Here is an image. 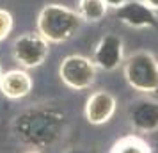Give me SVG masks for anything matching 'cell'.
<instances>
[{
	"mask_svg": "<svg viewBox=\"0 0 158 153\" xmlns=\"http://www.w3.org/2000/svg\"><path fill=\"white\" fill-rule=\"evenodd\" d=\"M50 55V43L39 32H25L13 43V59L22 70H34Z\"/></svg>",
	"mask_w": 158,
	"mask_h": 153,
	"instance_id": "5",
	"label": "cell"
},
{
	"mask_svg": "<svg viewBox=\"0 0 158 153\" xmlns=\"http://www.w3.org/2000/svg\"><path fill=\"white\" fill-rule=\"evenodd\" d=\"M93 62L103 71H115L124 62V43L115 34H105L94 46Z\"/></svg>",
	"mask_w": 158,
	"mask_h": 153,
	"instance_id": "7",
	"label": "cell"
},
{
	"mask_svg": "<svg viewBox=\"0 0 158 153\" xmlns=\"http://www.w3.org/2000/svg\"><path fill=\"white\" fill-rule=\"evenodd\" d=\"M114 18L131 29H155L158 30V16L142 0H128L119 9H114Z\"/></svg>",
	"mask_w": 158,
	"mask_h": 153,
	"instance_id": "6",
	"label": "cell"
},
{
	"mask_svg": "<svg viewBox=\"0 0 158 153\" xmlns=\"http://www.w3.org/2000/svg\"><path fill=\"white\" fill-rule=\"evenodd\" d=\"M108 153H153L149 142L140 135H124L117 139Z\"/></svg>",
	"mask_w": 158,
	"mask_h": 153,
	"instance_id": "12",
	"label": "cell"
},
{
	"mask_svg": "<svg viewBox=\"0 0 158 153\" xmlns=\"http://www.w3.org/2000/svg\"><path fill=\"white\" fill-rule=\"evenodd\" d=\"M0 77H2V62H0Z\"/></svg>",
	"mask_w": 158,
	"mask_h": 153,
	"instance_id": "17",
	"label": "cell"
},
{
	"mask_svg": "<svg viewBox=\"0 0 158 153\" xmlns=\"http://www.w3.org/2000/svg\"><path fill=\"white\" fill-rule=\"evenodd\" d=\"M32 86H34L32 77L27 70H22V68L9 70V71L2 73L0 77V91L9 100H22L25 96H29Z\"/></svg>",
	"mask_w": 158,
	"mask_h": 153,
	"instance_id": "10",
	"label": "cell"
},
{
	"mask_svg": "<svg viewBox=\"0 0 158 153\" xmlns=\"http://www.w3.org/2000/svg\"><path fill=\"white\" fill-rule=\"evenodd\" d=\"M27 153H37V151H27Z\"/></svg>",
	"mask_w": 158,
	"mask_h": 153,
	"instance_id": "18",
	"label": "cell"
},
{
	"mask_svg": "<svg viewBox=\"0 0 158 153\" xmlns=\"http://www.w3.org/2000/svg\"><path fill=\"white\" fill-rule=\"evenodd\" d=\"M84 20L80 18L77 9H71L62 4H46L41 7L36 20L37 32L53 45L69 41L78 34Z\"/></svg>",
	"mask_w": 158,
	"mask_h": 153,
	"instance_id": "2",
	"label": "cell"
},
{
	"mask_svg": "<svg viewBox=\"0 0 158 153\" xmlns=\"http://www.w3.org/2000/svg\"><path fill=\"white\" fill-rule=\"evenodd\" d=\"M64 153H91V151L85 150V148H80V146H73V148H68Z\"/></svg>",
	"mask_w": 158,
	"mask_h": 153,
	"instance_id": "15",
	"label": "cell"
},
{
	"mask_svg": "<svg viewBox=\"0 0 158 153\" xmlns=\"http://www.w3.org/2000/svg\"><path fill=\"white\" fill-rule=\"evenodd\" d=\"M128 0H105V4H107L108 9H119L123 4H126Z\"/></svg>",
	"mask_w": 158,
	"mask_h": 153,
	"instance_id": "14",
	"label": "cell"
},
{
	"mask_svg": "<svg viewBox=\"0 0 158 153\" xmlns=\"http://www.w3.org/2000/svg\"><path fill=\"white\" fill-rule=\"evenodd\" d=\"M66 128V112L48 103L25 109L18 116H15L11 123V132L16 141L34 150H44L57 144L64 137Z\"/></svg>",
	"mask_w": 158,
	"mask_h": 153,
	"instance_id": "1",
	"label": "cell"
},
{
	"mask_svg": "<svg viewBox=\"0 0 158 153\" xmlns=\"http://www.w3.org/2000/svg\"><path fill=\"white\" fill-rule=\"evenodd\" d=\"M77 13L85 23H100L101 20H105L108 7L105 0H78Z\"/></svg>",
	"mask_w": 158,
	"mask_h": 153,
	"instance_id": "11",
	"label": "cell"
},
{
	"mask_svg": "<svg viewBox=\"0 0 158 153\" xmlns=\"http://www.w3.org/2000/svg\"><path fill=\"white\" fill-rule=\"evenodd\" d=\"M115 110H117V100L112 93L108 91H94L93 95L87 98L85 107H84V116H85L87 123L100 126V125L108 123L114 117Z\"/></svg>",
	"mask_w": 158,
	"mask_h": 153,
	"instance_id": "8",
	"label": "cell"
},
{
	"mask_svg": "<svg viewBox=\"0 0 158 153\" xmlns=\"http://www.w3.org/2000/svg\"><path fill=\"white\" fill-rule=\"evenodd\" d=\"M130 125L139 134H153L158 130V100L146 96L131 103L128 112Z\"/></svg>",
	"mask_w": 158,
	"mask_h": 153,
	"instance_id": "9",
	"label": "cell"
},
{
	"mask_svg": "<svg viewBox=\"0 0 158 153\" xmlns=\"http://www.w3.org/2000/svg\"><path fill=\"white\" fill-rule=\"evenodd\" d=\"M15 27V18L7 9H0V41L7 39Z\"/></svg>",
	"mask_w": 158,
	"mask_h": 153,
	"instance_id": "13",
	"label": "cell"
},
{
	"mask_svg": "<svg viewBox=\"0 0 158 153\" xmlns=\"http://www.w3.org/2000/svg\"><path fill=\"white\" fill-rule=\"evenodd\" d=\"M146 6H149L153 11H158V0H142Z\"/></svg>",
	"mask_w": 158,
	"mask_h": 153,
	"instance_id": "16",
	"label": "cell"
},
{
	"mask_svg": "<svg viewBox=\"0 0 158 153\" xmlns=\"http://www.w3.org/2000/svg\"><path fill=\"white\" fill-rule=\"evenodd\" d=\"M98 68L94 66L93 59L82 55V53H71L66 55L59 66V77L68 89L71 91H85L96 80Z\"/></svg>",
	"mask_w": 158,
	"mask_h": 153,
	"instance_id": "4",
	"label": "cell"
},
{
	"mask_svg": "<svg viewBox=\"0 0 158 153\" xmlns=\"http://www.w3.org/2000/svg\"><path fill=\"white\" fill-rule=\"evenodd\" d=\"M123 73L128 86L137 93H158V59L149 50H139L123 62Z\"/></svg>",
	"mask_w": 158,
	"mask_h": 153,
	"instance_id": "3",
	"label": "cell"
}]
</instances>
